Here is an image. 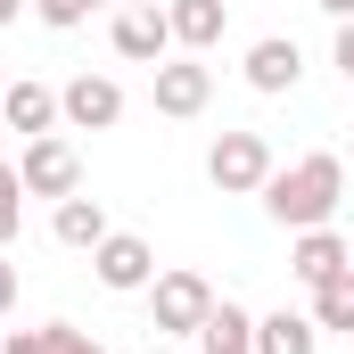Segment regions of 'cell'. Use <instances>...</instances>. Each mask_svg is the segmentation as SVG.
<instances>
[{
  "instance_id": "obj_3",
  "label": "cell",
  "mask_w": 354,
  "mask_h": 354,
  "mask_svg": "<svg viewBox=\"0 0 354 354\" xmlns=\"http://www.w3.org/2000/svg\"><path fill=\"white\" fill-rule=\"evenodd\" d=\"M264 174H272V140L264 132H223V140L206 149V181H214L223 198H256Z\"/></svg>"
},
{
  "instance_id": "obj_2",
  "label": "cell",
  "mask_w": 354,
  "mask_h": 354,
  "mask_svg": "<svg viewBox=\"0 0 354 354\" xmlns=\"http://www.w3.org/2000/svg\"><path fill=\"white\" fill-rule=\"evenodd\" d=\"M17 189L25 198H75L83 189V157L66 132H33L25 140V165H17Z\"/></svg>"
},
{
  "instance_id": "obj_7",
  "label": "cell",
  "mask_w": 354,
  "mask_h": 354,
  "mask_svg": "<svg viewBox=\"0 0 354 354\" xmlns=\"http://www.w3.org/2000/svg\"><path fill=\"white\" fill-rule=\"evenodd\" d=\"M58 115H66L75 132H115V124H124V91L107 83V75H75V83L58 91Z\"/></svg>"
},
{
  "instance_id": "obj_11",
  "label": "cell",
  "mask_w": 354,
  "mask_h": 354,
  "mask_svg": "<svg viewBox=\"0 0 354 354\" xmlns=\"http://www.w3.org/2000/svg\"><path fill=\"white\" fill-rule=\"evenodd\" d=\"M297 75H305V50H297L288 33H264V41L248 50V83L264 91V99H280V91H297Z\"/></svg>"
},
{
  "instance_id": "obj_13",
  "label": "cell",
  "mask_w": 354,
  "mask_h": 354,
  "mask_svg": "<svg viewBox=\"0 0 354 354\" xmlns=\"http://www.w3.org/2000/svg\"><path fill=\"white\" fill-rule=\"evenodd\" d=\"M50 231H58V248H83V256H91V248H99L115 223H107V206H99V198H83V189H75V198H58Z\"/></svg>"
},
{
  "instance_id": "obj_5",
  "label": "cell",
  "mask_w": 354,
  "mask_h": 354,
  "mask_svg": "<svg viewBox=\"0 0 354 354\" xmlns=\"http://www.w3.org/2000/svg\"><path fill=\"white\" fill-rule=\"evenodd\" d=\"M91 272H99V288H115V297H140V288L157 280V248H149L140 231H107V239L91 248Z\"/></svg>"
},
{
  "instance_id": "obj_19",
  "label": "cell",
  "mask_w": 354,
  "mask_h": 354,
  "mask_svg": "<svg viewBox=\"0 0 354 354\" xmlns=\"http://www.w3.org/2000/svg\"><path fill=\"white\" fill-rule=\"evenodd\" d=\"M17 305V264H0V313Z\"/></svg>"
},
{
  "instance_id": "obj_16",
  "label": "cell",
  "mask_w": 354,
  "mask_h": 354,
  "mask_svg": "<svg viewBox=\"0 0 354 354\" xmlns=\"http://www.w3.org/2000/svg\"><path fill=\"white\" fill-rule=\"evenodd\" d=\"M75 346H83L75 322H41V330H8L0 338V354H75Z\"/></svg>"
},
{
  "instance_id": "obj_4",
  "label": "cell",
  "mask_w": 354,
  "mask_h": 354,
  "mask_svg": "<svg viewBox=\"0 0 354 354\" xmlns=\"http://www.w3.org/2000/svg\"><path fill=\"white\" fill-rule=\"evenodd\" d=\"M206 305H214L206 272H157V280H149V313H157V330H165V338H198Z\"/></svg>"
},
{
  "instance_id": "obj_10",
  "label": "cell",
  "mask_w": 354,
  "mask_h": 354,
  "mask_svg": "<svg viewBox=\"0 0 354 354\" xmlns=\"http://www.w3.org/2000/svg\"><path fill=\"white\" fill-rule=\"evenodd\" d=\"M288 272H297L305 288H322V280L354 272V256H346V239H338L330 223H313V231H297V248H288Z\"/></svg>"
},
{
  "instance_id": "obj_6",
  "label": "cell",
  "mask_w": 354,
  "mask_h": 354,
  "mask_svg": "<svg viewBox=\"0 0 354 354\" xmlns=\"http://www.w3.org/2000/svg\"><path fill=\"white\" fill-rule=\"evenodd\" d=\"M107 41H115V58H132V66H157V58H174V33H165V8H157V0H132V8H115Z\"/></svg>"
},
{
  "instance_id": "obj_8",
  "label": "cell",
  "mask_w": 354,
  "mask_h": 354,
  "mask_svg": "<svg viewBox=\"0 0 354 354\" xmlns=\"http://www.w3.org/2000/svg\"><path fill=\"white\" fill-rule=\"evenodd\" d=\"M206 99H214V66H198L189 50L157 58V115H206Z\"/></svg>"
},
{
  "instance_id": "obj_21",
  "label": "cell",
  "mask_w": 354,
  "mask_h": 354,
  "mask_svg": "<svg viewBox=\"0 0 354 354\" xmlns=\"http://www.w3.org/2000/svg\"><path fill=\"white\" fill-rule=\"evenodd\" d=\"M17 8H25V0H0V25H17Z\"/></svg>"
},
{
  "instance_id": "obj_18",
  "label": "cell",
  "mask_w": 354,
  "mask_h": 354,
  "mask_svg": "<svg viewBox=\"0 0 354 354\" xmlns=\"http://www.w3.org/2000/svg\"><path fill=\"white\" fill-rule=\"evenodd\" d=\"M91 8H99V0H33V17H41L50 33H75V25H83Z\"/></svg>"
},
{
  "instance_id": "obj_22",
  "label": "cell",
  "mask_w": 354,
  "mask_h": 354,
  "mask_svg": "<svg viewBox=\"0 0 354 354\" xmlns=\"http://www.w3.org/2000/svg\"><path fill=\"white\" fill-rule=\"evenodd\" d=\"M75 354H107V346H99V338H83V346H75Z\"/></svg>"
},
{
  "instance_id": "obj_12",
  "label": "cell",
  "mask_w": 354,
  "mask_h": 354,
  "mask_svg": "<svg viewBox=\"0 0 354 354\" xmlns=\"http://www.w3.org/2000/svg\"><path fill=\"white\" fill-rule=\"evenodd\" d=\"M0 124L8 132H58V91L50 83H0Z\"/></svg>"
},
{
  "instance_id": "obj_9",
  "label": "cell",
  "mask_w": 354,
  "mask_h": 354,
  "mask_svg": "<svg viewBox=\"0 0 354 354\" xmlns=\"http://www.w3.org/2000/svg\"><path fill=\"white\" fill-rule=\"evenodd\" d=\"M223 25H231V0H165V33H174V50H189V58H206L223 41Z\"/></svg>"
},
{
  "instance_id": "obj_1",
  "label": "cell",
  "mask_w": 354,
  "mask_h": 354,
  "mask_svg": "<svg viewBox=\"0 0 354 354\" xmlns=\"http://www.w3.org/2000/svg\"><path fill=\"white\" fill-rule=\"evenodd\" d=\"M256 198H264L272 223L313 231V223L338 214V198H346V165H338V149H313V157H297V165H272V174L256 181Z\"/></svg>"
},
{
  "instance_id": "obj_14",
  "label": "cell",
  "mask_w": 354,
  "mask_h": 354,
  "mask_svg": "<svg viewBox=\"0 0 354 354\" xmlns=\"http://www.w3.org/2000/svg\"><path fill=\"white\" fill-rule=\"evenodd\" d=\"M313 346H322V330H313L305 313H288V305L248 330V354H313Z\"/></svg>"
},
{
  "instance_id": "obj_15",
  "label": "cell",
  "mask_w": 354,
  "mask_h": 354,
  "mask_svg": "<svg viewBox=\"0 0 354 354\" xmlns=\"http://www.w3.org/2000/svg\"><path fill=\"white\" fill-rule=\"evenodd\" d=\"M305 322H313L322 338H330V330H354V272H338V280L313 288V313H305Z\"/></svg>"
},
{
  "instance_id": "obj_17",
  "label": "cell",
  "mask_w": 354,
  "mask_h": 354,
  "mask_svg": "<svg viewBox=\"0 0 354 354\" xmlns=\"http://www.w3.org/2000/svg\"><path fill=\"white\" fill-rule=\"evenodd\" d=\"M17 231H25V189H17V165L0 157V248H8Z\"/></svg>"
},
{
  "instance_id": "obj_20",
  "label": "cell",
  "mask_w": 354,
  "mask_h": 354,
  "mask_svg": "<svg viewBox=\"0 0 354 354\" xmlns=\"http://www.w3.org/2000/svg\"><path fill=\"white\" fill-rule=\"evenodd\" d=\"M313 8H322V17H338V25L354 17V0H313Z\"/></svg>"
}]
</instances>
